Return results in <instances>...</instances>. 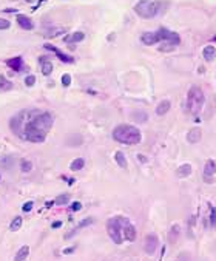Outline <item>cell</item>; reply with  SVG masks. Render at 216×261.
<instances>
[{"label":"cell","instance_id":"1","mask_svg":"<svg viewBox=\"0 0 216 261\" xmlns=\"http://www.w3.org/2000/svg\"><path fill=\"white\" fill-rule=\"evenodd\" d=\"M53 116L48 111L23 110L11 117L9 127L13 133L19 134L22 139L42 144L46 139V133L53 127Z\"/></svg>","mask_w":216,"mask_h":261},{"label":"cell","instance_id":"2","mask_svg":"<svg viewBox=\"0 0 216 261\" xmlns=\"http://www.w3.org/2000/svg\"><path fill=\"white\" fill-rule=\"evenodd\" d=\"M113 139L125 144V145H136L141 142L142 134L134 125H128V124H121L113 130Z\"/></svg>","mask_w":216,"mask_h":261},{"label":"cell","instance_id":"3","mask_svg":"<svg viewBox=\"0 0 216 261\" xmlns=\"http://www.w3.org/2000/svg\"><path fill=\"white\" fill-rule=\"evenodd\" d=\"M161 11V2L158 0H141L134 5V13L142 19H153Z\"/></svg>","mask_w":216,"mask_h":261},{"label":"cell","instance_id":"4","mask_svg":"<svg viewBox=\"0 0 216 261\" xmlns=\"http://www.w3.org/2000/svg\"><path fill=\"white\" fill-rule=\"evenodd\" d=\"M205 102V96L199 87H192L187 94V111L192 114H198Z\"/></svg>","mask_w":216,"mask_h":261},{"label":"cell","instance_id":"5","mask_svg":"<svg viewBox=\"0 0 216 261\" xmlns=\"http://www.w3.org/2000/svg\"><path fill=\"white\" fill-rule=\"evenodd\" d=\"M125 223V218L117 216V218H110L107 223V232L113 242L121 244L122 242V224Z\"/></svg>","mask_w":216,"mask_h":261},{"label":"cell","instance_id":"6","mask_svg":"<svg viewBox=\"0 0 216 261\" xmlns=\"http://www.w3.org/2000/svg\"><path fill=\"white\" fill-rule=\"evenodd\" d=\"M158 34H159V37H161V42H170V43H173V45H179L181 43V37L178 33H175V31H168V30H165V28H159L158 30Z\"/></svg>","mask_w":216,"mask_h":261},{"label":"cell","instance_id":"7","mask_svg":"<svg viewBox=\"0 0 216 261\" xmlns=\"http://www.w3.org/2000/svg\"><path fill=\"white\" fill-rule=\"evenodd\" d=\"M215 175H216V162L213 159H208L204 166V171H202V178L207 184H212L215 181Z\"/></svg>","mask_w":216,"mask_h":261},{"label":"cell","instance_id":"8","mask_svg":"<svg viewBox=\"0 0 216 261\" xmlns=\"http://www.w3.org/2000/svg\"><path fill=\"white\" fill-rule=\"evenodd\" d=\"M158 237L154 235V233H148L147 237H145V242H144V249L145 252L148 253V255H153L154 252H156V249H158Z\"/></svg>","mask_w":216,"mask_h":261},{"label":"cell","instance_id":"9","mask_svg":"<svg viewBox=\"0 0 216 261\" xmlns=\"http://www.w3.org/2000/svg\"><path fill=\"white\" fill-rule=\"evenodd\" d=\"M141 42L147 45V46H151V45H156L161 42V37L158 34V31H145L144 34L141 36Z\"/></svg>","mask_w":216,"mask_h":261},{"label":"cell","instance_id":"10","mask_svg":"<svg viewBox=\"0 0 216 261\" xmlns=\"http://www.w3.org/2000/svg\"><path fill=\"white\" fill-rule=\"evenodd\" d=\"M122 232H124V237H125L127 241H134L136 240V229H134V226L130 223V221H127L124 223V227H122Z\"/></svg>","mask_w":216,"mask_h":261},{"label":"cell","instance_id":"11","mask_svg":"<svg viewBox=\"0 0 216 261\" xmlns=\"http://www.w3.org/2000/svg\"><path fill=\"white\" fill-rule=\"evenodd\" d=\"M17 23L20 25V28H23V30H33L34 28V23H33V20L30 19L28 16H23V14H17Z\"/></svg>","mask_w":216,"mask_h":261},{"label":"cell","instance_id":"12","mask_svg":"<svg viewBox=\"0 0 216 261\" xmlns=\"http://www.w3.org/2000/svg\"><path fill=\"white\" fill-rule=\"evenodd\" d=\"M201 138H202V131L201 128H192V130L187 133V141L190 142V144H198L199 141H201Z\"/></svg>","mask_w":216,"mask_h":261},{"label":"cell","instance_id":"13","mask_svg":"<svg viewBox=\"0 0 216 261\" xmlns=\"http://www.w3.org/2000/svg\"><path fill=\"white\" fill-rule=\"evenodd\" d=\"M82 142H84V138H82L80 134H77V133H73V134H70V136L67 138V145H70V147L82 145Z\"/></svg>","mask_w":216,"mask_h":261},{"label":"cell","instance_id":"14","mask_svg":"<svg viewBox=\"0 0 216 261\" xmlns=\"http://www.w3.org/2000/svg\"><path fill=\"white\" fill-rule=\"evenodd\" d=\"M6 65H8L11 70L20 71L22 67H23V60H22V57H13V59H8V60H6Z\"/></svg>","mask_w":216,"mask_h":261},{"label":"cell","instance_id":"15","mask_svg":"<svg viewBox=\"0 0 216 261\" xmlns=\"http://www.w3.org/2000/svg\"><path fill=\"white\" fill-rule=\"evenodd\" d=\"M84 39H85V34L82 31H76V33H73L71 36H67L65 42L67 43H77V42H82Z\"/></svg>","mask_w":216,"mask_h":261},{"label":"cell","instance_id":"16","mask_svg":"<svg viewBox=\"0 0 216 261\" xmlns=\"http://www.w3.org/2000/svg\"><path fill=\"white\" fill-rule=\"evenodd\" d=\"M40 70H42V74L43 76H50L53 73V63L46 59H42L40 60Z\"/></svg>","mask_w":216,"mask_h":261},{"label":"cell","instance_id":"17","mask_svg":"<svg viewBox=\"0 0 216 261\" xmlns=\"http://www.w3.org/2000/svg\"><path fill=\"white\" fill-rule=\"evenodd\" d=\"M170 107H171V104H170V101H161L159 104H158V107H156V113L159 114V116H164V114H167V111L170 110Z\"/></svg>","mask_w":216,"mask_h":261},{"label":"cell","instance_id":"18","mask_svg":"<svg viewBox=\"0 0 216 261\" xmlns=\"http://www.w3.org/2000/svg\"><path fill=\"white\" fill-rule=\"evenodd\" d=\"M192 166L190 164H182L178 170H176V175L179 176V178H187V176H190L192 175Z\"/></svg>","mask_w":216,"mask_h":261},{"label":"cell","instance_id":"19","mask_svg":"<svg viewBox=\"0 0 216 261\" xmlns=\"http://www.w3.org/2000/svg\"><path fill=\"white\" fill-rule=\"evenodd\" d=\"M202 56L205 60H213L216 56V48L213 45H208V46H205L204 50H202Z\"/></svg>","mask_w":216,"mask_h":261},{"label":"cell","instance_id":"20","mask_svg":"<svg viewBox=\"0 0 216 261\" xmlns=\"http://www.w3.org/2000/svg\"><path fill=\"white\" fill-rule=\"evenodd\" d=\"M28 255H30V247H28V246H22V247L19 249V252L16 253L14 261H25L28 258Z\"/></svg>","mask_w":216,"mask_h":261},{"label":"cell","instance_id":"21","mask_svg":"<svg viewBox=\"0 0 216 261\" xmlns=\"http://www.w3.org/2000/svg\"><path fill=\"white\" fill-rule=\"evenodd\" d=\"M45 46H46V48H48V50H51V51H54V53H56V54H57V57H59V59H60V60H62V62H67V63H71L73 60H74V59H73V57L67 56V54H63V53H62V51H59V50H57V48H54V46H51V45H45Z\"/></svg>","mask_w":216,"mask_h":261},{"label":"cell","instance_id":"22","mask_svg":"<svg viewBox=\"0 0 216 261\" xmlns=\"http://www.w3.org/2000/svg\"><path fill=\"white\" fill-rule=\"evenodd\" d=\"M114 161L117 162V166L121 168H127V158H125V155L122 153V151H116L114 153Z\"/></svg>","mask_w":216,"mask_h":261},{"label":"cell","instance_id":"23","mask_svg":"<svg viewBox=\"0 0 216 261\" xmlns=\"http://www.w3.org/2000/svg\"><path fill=\"white\" fill-rule=\"evenodd\" d=\"M84 166H85V161H84L82 158H76V159L71 162V166H70V170H73V171H79V170L84 168Z\"/></svg>","mask_w":216,"mask_h":261},{"label":"cell","instance_id":"24","mask_svg":"<svg viewBox=\"0 0 216 261\" xmlns=\"http://www.w3.org/2000/svg\"><path fill=\"white\" fill-rule=\"evenodd\" d=\"M13 88V84L5 77L3 74H0V91H8Z\"/></svg>","mask_w":216,"mask_h":261},{"label":"cell","instance_id":"25","mask_svg":"<svg viewBox=\"0 0 216 261\" xmlns=\"http://www.w3.org/2000/svg\"><path fill=\"white\" fill-rule=\"evenodd\" d=\"M131 117L136 121V122H147V119H148V114L145 111H134L131 114Z\"/></svg>","mask_w":216,"mask_h":261},{"label":"cell","instance_id":"26","mask_svg":"<svg viewBox=\"0 0 216 261\" xmlns=\"http://www.w3.org/2000/svg\"><path fill=\"white\" fill-rule=\"evenodd\" d=\"M179 226L178 224H175L173 227H171V230H170V242H176L178 241V237H179Z\"/></svg>","mask_w":216,"mask_h":261},{"label":"cell","instance_id":"27","mask_svg":"<svg viewBox=\"0 0 216 261\" xmlns=\"http://www.w3.org/2000/svg\"><path fill=\"white\" fill-rule=\"evenodd\" d=\"M20 170H22L23 173L31 171V170H33V162L28 161V159H22V161H20Z\"/></svg>","mask_w":216,"mask_h":261},{"label":"cell","instance_id":"28","mask_svg":"<svg viewBox=\"0 0 216 261\" xmlns=\"http://www.w3.org/2000/svg\"><path fill=\"white\" fill-rule=\"evenodd\" d=\"M68 201H70V195H68V193H63V195H59L54 203L57 205H65V204H68Z\"/></svg>","mask_w":216,"mask_h":261},{"label":"cell","instance_id":"29","mask_svg":"<svg viewBox=\"0 0 216 261\" xmlns=\"http://www.w3.org/2000/svg\"><path fill=\"white\" fill-rule=\"evenodd\" d=\"M176 48V45H173V43H170V42H164L161 46H159V51L161 53H170V51H173Z\"/></svg>","mask_w":216,"mask_h":261},{"label":"cell","instance_id":"30","mask_svg":"<svg viewBox=\"0 0 216 261\" xmlns=\"http://www.w3.org/2000/svg\"><path fill=\"white\" fill-rule=\"evenodd\" d=\"M22 227V218L20 216H16L13 221H11V226H9V229L13 230V232H16V230H19Z\"/></svg>","mask_w":216,"mask_h":261},{"label":"cell","instance_id":"31","mask_svg":"<svg viewBox=\"0 0 216 261\" xmlns=\"http://www.w3.org/2000/svg\"><path fill=\"white\" fill-rule=\"evenodd\" d=\"M65 30L63 28H54V30H51V31H48V33H45V36L46 37H56V36H59V34H62Z\"/></svg>","mask_w":216,"mask_h":261},{"label":"cell","instance_id":"32","mask_svg":"<svg viewBox=\"0 0 216 261\" xmlns=\"http://www.w3.org/2000/svg\"><path fill=\"white\" fill-rule=\"evenodd\" d=\"M210 226H212V227L216 226V209L213 205H210Z\"/></svg>","mask_w":216,"mask_h":261},{"label":"cell","instance_id":"33","mask_svg":"<svg viewBox=\"0 0 216 261\" xmlns=\"http://www.w3.org/2000/svg\"><path fill=\"white\" fill-rule=\"evenodd\" d=\"M93 223H94V218H85V220H82L80 223L77 224V229H84L87 226H91Z\"/></svg>","mask_w":216,"mask_h":261},{"label":"cell","instance_id":"34","mask_svg":"<svg viewBox=\"0 0 216 261\" xmlns=\"http://www.w3.org/2000/svg\"><path fill=\"white\" fill-rule=\"evenodd\" d=\"M34 84H36V76L30 74L25 77V85H26V87H33Z\"/></svg>","mask_w":216,"mask_h":261},{"label":"cell","instance_id":"35","mask_svg":"<svg viewBox=\"0 0 216 261\" xmlns=\"http://www.w3.org/2000/svg\"><path fill=\"white\" fill-rule=\"evenodd\" d=\"M71 84V76L68 74V73H65V74L62 76V85L63 87H68Z\"/></svg>","mask_w":216,"mask_h":261},{"label":"cell","instance_id":"36","mask_svg":"<svg viewBox=\"0 0 216 261\" xmlns=\"http://www.w3.org/2000/svg\"><path fill=\"white\" fill-rule=\"evenodd\" d=\"M11 26V23H9V20H6V19H2L0 17V30H8Z\"/></svg>","mask_w":216,"mask_h":261},{"label":"cell","instance_id":"37","mask_svg":"<svg viewBox=\"0 0 216 261\" xmlns=\"http://www.w3.org/2000/svg\"><path fill=\"white\" fill-rule=\"evenodd\" d=\"M33 205H34L33 201H28V203H25V204L22 205V210L23 212H30V210H33Z\"/></svg>","mask_w":216,"mask_h":261},{"label":"cell","instance_id":"38","mask_svg":"<svg viewBox=\"0 0 216 261\" xmlns=\"http://www.w3.org/2000/svg\"><path fill=\"white\" fill-rule=\"evenodd\" d=\"M82 209V204L79 203V201H76V203H73L71 204V210L73 212H77V210H80Z\"/></svg>","mask_w":216,"mask_h":261},{"label":"cell","instance_id":"39","mask_svg":"<svg viewBox=\"0 0 216 261\" xmlns=\"http://www.w3.org/2000/svg\"><path fill=\"white\" fill-rule=\"evenodd\" d=\"M60 226H62V223H60V221H56V223L51 224V227H53V229H59Z\"/></svg>","mask_w":216,"mask_h":261},{"label":"cell","instance_id":"40","mask_svg":"<svg viewBox=\"0 0 216 261\" xmlns=\"http://www.w3.org/2000/svg\"><path fill=\"white\" fill-rule=\"evenodd\" d=\"M71 252H74V247H70V249H65V250H63L65 255H67V253H71Z\"/></svg>","mask_w":216,"mask_h":261},{"label":"cell","instance_id":"41","mask_svg":"<svg viewBox=\"0 0 216 261\" xmlns=\"http://www.w3.org/2000/svg\"><path fill=\"white\" fill-rule=\"evenodd\" d=\"M138 159H139L141 162H145V161H147V159H145V158L142 156V155H138Z\"/></svg>","mask_w":216,"mask_h":261},{"label":"cell","instance_id":"42","mask_svg":"<svg viewBox=\"0 0 216 261\" xmlns=\"http://www.w3.org/2000/svg\"><path fill=\"white\" fill-rule=\"evenodd\" d=\"M53 204H56V203H54V201H48V203H46V207H51V205Z\"/></svg>","mask_w":216,"mask_h":261},{"label":"cell","instance_id":"43","mask_svg":"<svg viewBox=\"0 0 216 261\" xmlns=\"http://www.w3.org/2000/svg\"><path fill=\"white\" fill-rule=\"evenodd\" d=\"M26 2H28V3H31V2H34V0H26Z\"/></svg>","mask_w":216,"mask_h":261},{"label":"cell","instance_id":"44","mask_svg":"<svg viewBox=\"0 0 216 261\" xmlns=\"http://www.w3.org/2000/svg\"><path fill=\"white\" fill-rule=\"evenodd\" d=\"M0 179H2V178H0Z\"/></svg>","mask_w":216,"mask_h":261}]
</instances>
